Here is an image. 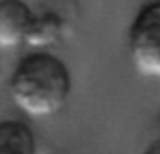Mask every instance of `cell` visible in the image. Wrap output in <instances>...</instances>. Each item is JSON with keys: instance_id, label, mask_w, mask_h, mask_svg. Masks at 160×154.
Returning a JSON list of instances; mask_svg holds the SVG:
<instances>
[{"instance_id": "cell-6", "label": "cell", "mask_w": 160, "mask_h": 154, "mask_svg": "<svg viewBox=\"0 0 160 154\" xmlns=\"http://www.w3.org/2000/svg\"><path fill=\"white\" fill-rule=\"evenodd\" d=\"M143 154H160V138L155 140V141H152V143L144 149Z\"/></svg>"}, {"instance_id": "cell-3", "label": "cell", "mask_w": 160, "mask_h": 154, "mask_svg": "<svg viewBox=\"0 0 160 154\" xmlns=\"http://www.w3.org/2000/svg\"><path fill=\"white\" fill-rule=\"evenodd\" d=\"M35 11L24 0H0V49L25 44Z\"/></svg>"}, {"instance_id": "cell-1", "label": "cell", "mask_w": 160, "mask_h": 154, "mask_svg": "<svg viewBox=\"0 0 160 154\" xmlns=\"http://www.w3.org/2000/svg\"><path fill=\"white\" fill-rule=\"evenodd\" d=\"M8 90L21 112L32 118H47L58 113L69 101L71 71L52 52L33 50L18 61Z\"/></svg>"}, {"instance_id": "cell-5", "label": "cell", "mask_w": 160, "mask_h": 154, "mask_svg": "<svg viewBox=\"0 0 160 154\" xmlns=\"http://www.w3.org/2000/svg\"><path fill=\"white\" fill-rule=\"evenodd\" d=\"M0 154H36L33 131L22 121H0Z\"/></svg>"}, {"instance_id": "cell-2", "label": "cell", "mask_w": 160, "mask_h": 154, "mask_svg": "<svg viewBox=\"0 0 160 154\" xmlns=\"http://www.w3.org/2000/svg\"><path fill=\"white\" fill-rule=\"evenodd\" d=\"M127 47L141 75L160 79V0H151L137 11L129 27Z\"/></svg>"}, {"instance_id": "cell-4", "label": "cell", "mask_w": 160, "mask_h": 154, "mask_svg": "<svg viewBox=\"0 0 160 154\" xmlns=\"http://www.w3.org/2000/svg\"><path fill=\"white\" fill-rule=\"evenodd\" d=\"M68 30L66 21L55 11L35 13L30 24L25 44L35 50H47L64 38Z\"/></svg>"}]
</instances>
